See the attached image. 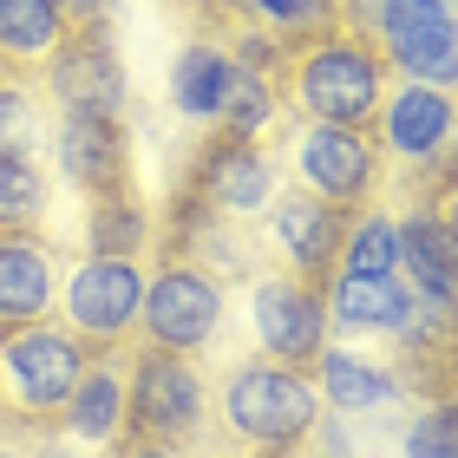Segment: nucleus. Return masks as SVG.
<instances>
[{"mask_svg": "<svg viewBox=\"0 0 458 458\" xmlns=\"http://www.w3.org/2000/svg\"><path fill=\"white\" fill-rule=\"evenodd\" d=\"M112 458H191V452H171V445L138 439V432H118V439H112Z\"/></svg>", "mask_w": 458, "mask_h": 458, "instance_id": "29", "label": "nucleus"}, {"mask_svg": "<svg viewBox=\"0 0 458 458\" xmlns=\"http://www.w3.org/2000/svg\"><path fill=\"white\" fill-rule=\"evenodd\" d=\"M72 262L66 242L39 236V229H20V236H0V321H33L53 315L59 301V268Z\"/></svg>", "mask_w": 458, "mask_h": 458, "instance_id": "15", "label": "nucleus"}, {"mask_svg": "<svg viewBox=\"0 0 458 458\" xmlns=\"http://www.w3.org/2000/svg\"><path fill=\"white\" fill-rule=\"evenodd\" d=\"M53 157L66 183L79 197H112V191H131V131L124 118H98V112H59L53 124Z\"/></svg>", "mask_w": 458, "mask_h": 458, "instance_id": "14", "label": "nucleus"}, {"mask_svg": "<svg viewBox=\"0 0 458 458\" xmlns=\"http://www.w3.org/2000/svg\"><path fill=\"white\" fill-rule=\"evenodd\" d=\"M321 380L282 360H236L210 386V420L223 458H301L321 426Z\"/></svg>", "mask_w": 458, "mask_h": 458, "instance_id": "1", "label": "nucleus"}, {"mask_svg": "<svg viewBox=\"0 0 458 458\" xmlns=\"http://www.w3.org/2000/svg\"><path fill=\"white\" fill-rule=\"evenodd\" d=\"M53 210V183L39 171V157H0V236L39 229Z\"/></svg>", "mask_w": 458, "mask_h": 458, "instance_id": "25", "label": "nucleus"}, {"mask_svg": "<svg viewBox=\"0 0 458 458\" xmlns=\"http://www.w3.org/2000/svg\"><path fill=\"white\" fill-rule=\"evenodd\" d=\"M59 308L92 347H124L144 308V268L131 256H79L59 282Z\"/></svg>", "mask_w": 458, "mask_h": 458, "instance_id": "9", "label": "nucleus"}, {"mask_svg": "<svg viewBox=\"0 0 458 458\" xmlns=\"http://www.w3.org/2000/svg\"><path fill=\"white\" fill-rule=\"evenodd\" d=\"M276 118H282V92H276V79L236 66V86H229V106H223L216 124H229V131H242V138H262Z\"/></svg>", "mask_w": 458, "mask_h": 458, "instance_id": "26", "label": "nucleus"}, {"mask_svg": "<svg viewBox=\"0 0 458 458\" xmlns=\"http://www.w3.org/2000/svg\"><path fill=\"white\" fill-rule=\"evenodd\" d=\"M295 171L315 197L341 203V210H367L386 183V151L360 124H301Z\"/></svg>", "mask_w": 458, "mask_h": 458, "instance_id": "10", "label": "nucleus"}, {"mask_svg": "<svg viewBox=\"0 0 458 458\" xmlns=\"http://www.w3.org/2000/svg\"><path fill=\"white\" fill-rule=\"evenodd\" d=\"M66 33L72 27H66V13H59V0H0V66L7 72L33 79Z\"/></svg>", "mask_w": 458, "mask_h": 458, "instance_id": "20", "label": "nucleus"}, {"mask_svg": "<svg viewBox=\"0 0 458 458\" xmlns=\"http://www.w3.org/2000/svg\"><path fill=\"white\" fill-rule=\"evenodd\" d=\"M249 315H256V341H262L268 360L315 373V360L327 353V327H335L327 321V288L321 282L268 262V268L249 276Z\"/></svg>", "mask_w": 458, "mask_h": 458, "instance_id": "7", "label": "nucleus"}, {"mask_svg": "<svg viewBox=\"0 0 458 458\" xmlns=\"http://www.w3.org/2000/svg\"><path fill=\"white\" fill-rule=\"evenodd\" d=\"M386 86H393V66L386 53L373 47L367 33L335 27L321 39H301L288 53V66L276 72V92H282V118H301V124H360L373 131V118L386 106Z\"/></svg>", "mask_w": 458, "mask_h": 458, "instance_id": "3", "label": "nucleus"}, {"mask_svg": "<svg viewBox=\"0 0 458 458\" xmlns=\"http://www.w3.org/2000/svg\"><path fill=\"white\" fill-rule=\"evenodd\" d=\"M236 86V53L223 39H183V53L171 59V106L197 124H216Z\"/></svg>", "mask_w": 458, "mask_h": 458, "instance_id": "19", "label": "nucleus"}, {"mask_svg": "<svg viewBox=\"0 0 458 458\" xmlns=\"http://www.w3.org/2000/svg\"><path fill=\"white\" fill-rule=\"evenodd\" d=\"M124 432L191 458H223L216 420H210V380L191 353L164 347H124Z\"/></svg>", "mask_w": 458, "mask_h": 458, "instance_id": "4", "label": "nucleus"}, {"mask_svg": "<svg viewBox=\"0 0 458 458\" xmlns=\"http://www.w3.org/2000/svg\"><path fill=\"white\" fill-rule=\"evenodd\" d=\"M406 458H458V393L432 400L420 420L406 426Z\"/></svg>", "mask_w": 458, "mask_h": 458, "instance_id": "27", "label": "nucleus"}, {"mask_svg": "<svg viewBox=\"0 0 458 458\" xmlns=\"http://www.w3.org/2000/svg\"><path fill=\"white\" fill-rule=\"evenodd\" d=\"M92 360V341L66 315L0 321V439H66V400Z\"/></svg>", "mask_w": 458, "mask_h": 458, "instance_id": "2", "label": "nucleus"}, {"mask_svg": "<svg viewBox=\"0 0 458 458\" xmlns=\"http://www.w3.org/2000/svg\"><path fill=\"white\" fill-rule=\"evenodd\" d=\"M151 236H157V223L144 216V203L131 191H112V197L86 203V249H92V256H131V262H144V256H151Z\"/></svg>", "mask_w": 458, "mask_h": 458, "instance_id": "23", "label": "nucleus"}, {"mask_svg": "<svg viewBox=\"0 0 458 458\" xmlns=\"http://www.w3.org/2000/svg\"><path fill=\"white\" fill-rule=\"evenodd\" d=\"M262 216H268V249H276L282 268H295V276L321 282V288L335 282L353 210H341V203H327L315 191H276V203Z\"/></svg>", "mask_w": 458, "mask_h": 458, "instance_id": "13", "label": "nucleus"}, {"mask_svg": "<svg viewBox=\"0 0 458 458\" xmlns=\"http://www.w3.org/2000/svg\"><path fill=\"white\" fill-rule=\"evenodd\" d=\"M400 268H406L412 295L458 301V242L439 223V210H426V203H412L406 223H400Z\"/></svg>", "mask_w": 458, "mask_h": 458, "instance_id": "18", "label": "nucleus"}, {"mask_svg": "<svg viewBox=\"0 0 458 458\" xmlns=\"http://www.w3.org/2000/svg\"><path fill=\"white\" fill-rule=\"evenodd\" d=\"M412 301L420 295L400 276H335L327 282V321L341 335H400Z\"/></svg>", "mask_w": 458, "mask_h": 458, "instance_id": "17", "label": "nucleus"}, {"mask_svg": "<svg viewBox=\"0 0 458 458\" xmlns=\"http://www.w3.org/2000/svg\"><path fill=\"white\" fill-rule=\"evenodd\" d=\"M53 144V106L27 72H0V157H39Z\"/></svg>", "mask_w": 458, "mask_h": 458, "instance_id": "22", "label": "nucleus"}, {"mask_svg": "<svg viewBox=\"0 0 458 458\" xmlns=\"http://www.w3.org/2000/svg\"><path fill=\"white\" fill-rule=\"evenodd\" d=\"M124 347H92V360H86V373H79V386L66 400V426H59L66 439L112 445L124 432Z\"/></svg>", "mask_w": 458, "mask_h": 458, "instance_id": "16", "label": "nucleus"}, {"mask_svg": "<svg viewBox=\"0 0 458 458\" xmlns=\"http://www.w3.org/2000/svg\"><path fill=\"white\" fill-rule=\"evenodd\" d=\"M0 458H27V452H20L13 439H0Z\"/></svg>", "mask_w": 458, "mask_h": 458, "instance_id": "30", "label": "nucleus"}, {"mask_svg": "<svg viewBox=\"0 0 458 458\" xmlns=\"http://www.w3.org/2000/svg\"><path fill=\"white\" fill-rule=\"evenodd\" d=\"M373 47L386 53V66L400 79L458 92V13L445 0H380Z\"/></svg>", "mask_w": 458, "mask_h": 458, "instance_id": "8", "label": "nucleus"}, {"mask_svg": "<svg viewBox=\"0 0 458 458\" xmlns=\"http://www.w3.org/2000/svg\"><path fill=\"white\" fill-rule=\"evenodd\" d=\"M315 380H321V400L335 412H380V406H393L406 393L393 367H373L360 353H335V347L315 360Z\"/></svg>", "mask_w": 458, "mask_h": 458, "instance_id": "21", "label": "nucleus"}, {"mask_svg": "<svg viewBox=\"0 0 458 458\" xmlns=\"http://www.w3.org/2000/svg\"><path fill=\"white\" fill-rule=\"evenodd\" d=\"M39 92L53 112H98V118H124L131 106V79L112 47V33H66L39 66Z\"/></svg>", "mask_w": 458, "mask_h": 458, "instance_id": "11", "label": "nucleus"}, {"mask_svg": "<svg viewBox=\"0 0 458 458\" xmlns=\"http://www.w3.org/2000/svg\"><path fill=\"white\" fill-rule=\"evenodd\" d=\"M301 458H341V452H315V445H308V452H301Z\"/></svg>", "mask_w": 458, "mask_h": 458, "instance_id": "31", "label": "nucleus"}, {"mask_svg": "<svg viewBox=\"0 0 458 458\" xmlns=\"http://www.w3.org/2000/svg\"><path fill=\"white\" fill-rule=\"evenodd\" d=\"M177 191H191L197 203H210V210L236 216V223H256L282 191V157L268 138H242L229 124H210V138L183 164Z\"/></svg>", "mask_w": 458, "mask_h": 458, "instance_id": "5", "label": "nucleus"}, {"mask_svg": "<svg viewBox=\"0 0 458 458\" xmlns=\"http://www.w3.org/2000/svg\"><path fill=\"white\" fill-rule=\"evenodd\" d=\"M335 276H400V223H393L386 210H373V203L353 210Z\"/></svg>", "mask_w": 458, "mask_h": 458, "instance_id": "24", "label": "nucleus"}, {"mask_svg": "<svg viewBox=\"0 0 458 458\" xmlns=\"http://www.w3.org/2000/svg\"><path fill=\"white\" fill-rule=\"evenodd\" d=\"M72 33H112V0H59Z\"/></svg>", "mask_w": 458, "mask_h": 458, "instance_id": "28", "label": "nucleus"}, {"mask_svg": "<svg viewBox=\"0 0 458 458\" xmlns=\"http://www.w3.org/2000/svg\"><path fill=\"white\" fill-rule=\"evenodd\" d=\"M216 335H223V282L210 268H197V262H151L131 341L203 360Z\"/></svg>", "mask_w": 458, "mask_h": 458, "instance_id": "6", "label": "nucleus"}, {"mask_svg": "<svg viewBox=\"0 0 458 458\" xmlns=\"http://www.w3.org/2000/svg\"><path fill=\"white\" fill-rule=\"evenodd\" d=\"M373 138H380V151L393 164H406V177L432 171L439 157L458 151V92L420 86V79L386 86V106H380V118H373Z\"/></svg>", "mask_w": 458, "mask_h": 458, "instance_id": "12", "label": "nucleus"}]
</instances>
